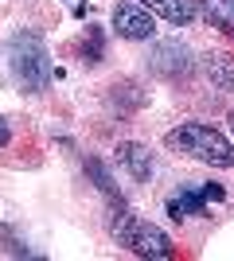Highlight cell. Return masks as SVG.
I'll return each mask as SVG.
<instances>
[{
	"label": "cell",
	"mask_w": 234,
	"mask_h": 261,
	"mask_svg": "<svg viewBox=\"0 0 234 261\" xmlns=\"http://www.w3.org/2000/svg\"><path fill=\"white\" fill-rule=\"evenodd\" d=\"M164 144L172 152L191 156V160H199V164H211V168H234V144L226 141L219 129L199 125V121H188V125L168 129Z\"/></svg>",
	"instance_id": "1"
},
{
	"label": "cell",
	"mask_w": 234,
	"mask_h": 261,
	"mask_svg": "<svg viewBox=\"0 0 234 261\" xmlns=\"http://www.w3.org/2000/svg\"><path fill=\"white\" fill-rule=\"evenodd\" d=\"M110 234L117 238V246H125V250L137 253V257H156V261L176 257V246H172V238H168L160 226H152V222H145V218H137L133 211H125V203L113 211V218H110Z\"/></svg>",
	"instance_id": "2"
},
{
	"label": "cell",
	"mask_w": 234,
	"mask_h": 261,
	"mask_svg": "<svg viewBox=\"0 0 234 261\" xmlns=\"http://www.w3.org/2000/svg\"><path fill=\"white\" fill-rule=\"evenodd\" d=\"M8 66L28 94H43L51 86V51L35 32H16L8 39Z\"/></svg>",
	"instance_id": "3"
},
{
	"label": "cell",
	"mask_w": 234,
	"mask_h": 261,
	"mask_svg": "<svg viewBox=\"0 0 234 261\" xmlns=\"http://www.w3.org/2000/svg\"><path fill=\"white\" fill-rule=\"evenodd\" d=\"M113 32L121 35V39H133V43L152 39V32H156L152 12H148L141 0H117V4H113Z\"/></svg>",
	"instance_id": "4"
},
{
	"label": "cell",
	"mask_w": 234,
	"mask_h": 261,
	"mask_svg": "<svg viewBox=\"0 0 234 261\" xmlns=\"http://www.w3.org/2000/svg\"><path fill=\"white\" fill-rule=\"evenodd\" d=\"M148 70L168 82H176V78H188L191 74V51L179 39H164V43H156L148 51Z\"/></svg>",
	"instance_id": "5"
},
{
	"label": "cell",
	"mask_w": 234,
	"mask_h": 261,
	"mask_svg": "<svg viewBox=\"0 0 234 261\" xmlns=\"http://www.w3.org/2000/svg\"><path fill=\"white\" fill-rule=\"evenodd\" d=\"M223 199V187L219 184H207V187H199V191H179V195H172L168 199V215L176 218H188V215H203V207L207 203H219Z\"/></svg>",
	"instance_id": "6"
},
{
	"label": "cell",
	"mask_w": 234,
	"mask_h": 261,
	"mask_svg": "<svg viewBox=\"0 0 234 261\" xmlns=\"http://www.w3.org/2000/svg\"><path fill=\"white\" fill-rule=\"evenodd\" d=\"M117 164H121L133 179H148V175H152V152H148V144L121 141L117 144Z\"/></svg>",
	"instance_id": "7"
},
{
	"label": "cell",
	"mask_w": 234,
	"mask_h": 261,
	"mask_svg": "<svg viewBox=\"0 0 234 261\" xmlns=\"http://www.w3.org/2000/svg\"><path fill=\"white\" fill-rule=\"evenodd\" d=\"M148 12H156L160 20L176 23V28H188L191 20H195V12H199V4L195 0H141Z\"/></svg>",
	"instance_id": "8"
},
{
	"label": "cell",
	"mask_w": 234,
	"mask_h": 261,
	"mask_svg": "<svg viewBox=\"0 0 234 261\" xmlns=\"http://www.w3.org/2000/svg\"><path fill=\"white\" fill-rule=\"evenodd\" d=\"M195 4L211 28H219L226 39H234V0H195Z\"/></svg>",
	"instance_id": "9"
},
{
	"label": "cell",
	"mask_w": 234,
	"mask_h": 261,
	"mask_svg": "<svg viewBox=\"0 0 234 261\" xmlns=\"http://www.w3.org/2000/svg\"><path fill=\"white\" fill-rule=\"evenodd\" d=\"M203 70H207L215 90H234V55H223V51L203 55Z\"/></svg>",
	"instance_id": "10"
},
{
	"label": "cell",
	"mask_w": 234,
	"mask_h": 261,
	"mask_svg": "<svg viewBox=\"0 0 234 261\" xmlns=\"http://www.w3.org/2000/svg\"><path fill=\"white\" fill-rule=\"evenodd\" d=\"M86 172L94 175V184H98V191H101V195H110V199H121V195H117V187H113V179H110V172L101 168V160H86Z\"/></svg>",
	"instance_id": "11"
},
{
	"label": "cell",
	"mask_w": 234,
	"mask_h": 261,
	"mask_svg": "<svg viewBox=\"0 0 234 261\" xmlns=\"http://www.w3.org/2000/svg\"><path fill=\"white\" fill-rule=\"evenodd\" d=\"M82 55H86V63H101V32H98V28H90V32H86Z\"/></svg>",
	"instance_id": "12"
},
{
	"label": "cell",
	"mask_w": 234,
	"mask_h": 261,
	"mask_svg": "<svg viewBox=\"0 0 234 261\" xmlns=\"http://www.w3.org/2000/svg\"><path fill=\"white\" fill-rule=\"evenodd\" d=\"M8 141H12V133H8V121L0 117V148H4V144H8Z\"/></svg>",
	"instance_id": "13"
},
{
	"label": "cell",
	"mask_w": 234,
	"mask_h": 261,
	"mask_svg": "<svg viewBox=\"0 0 234 261\" xmlns=\"http://www.w3.org/2000/svg\"><path fill=\"white\" fill-rule=\"evenodd\" d=\"M230 133H234V113H230Z\"/></svg>",
	"instance_id": "14"
}]
</instances>
